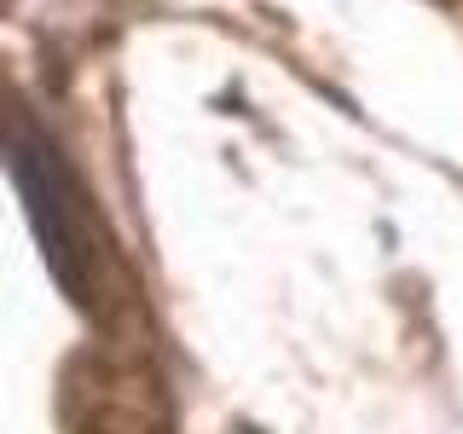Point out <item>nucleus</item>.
<instances>
[{"label": "nucleus", "instance_id": "obj_1", "mask_svg": "<svg viewBox=\"0 0 463 434\" xmlns=\"http://www.w3.org/2000/svg\"><path fill=\"white\" fill-rule=\"evenodd\" d=\"M12 180H18L24 197H29V214H35V231H41V243H47V260H52L58 284L81 289V260L93 255L87 250V209L76 197V180L58 163L52 139H41L35 127H29V116H18V127H12Z\"/></svg>", "mask_w": 463, "mask_h": 434}]
</instances>
